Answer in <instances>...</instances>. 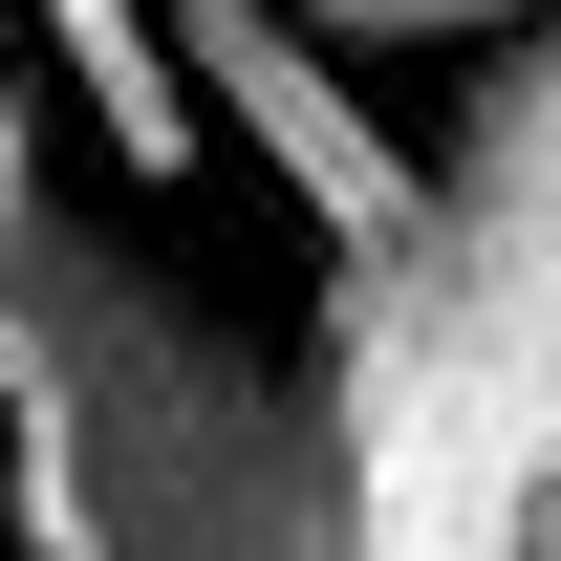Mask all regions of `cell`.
I'll return each mask as SVG.
<instances>
[{
    "label": "cell",
    "instance_id": "7a4b0ae2",
    "mask_svg": "<svg viewBox=\"0 0 561 561\" xmlns=\"http://www.w3.org/2000/svg\"><path fill=\"white\" fill-rule=\"evenodd\" d=\"M151 22H173V66H195V130L238 151V173H260V195L302 216L346 280H411L432 238H454L432 151L367 108V66H324V44H302V0H151Z\"/></svg>",
    "mask_w": 561,
    "mask_h": 561
},
{
    "label": "cell",
    "instance_id": "6da1fadb",
    "mask_svg": "<svg viewBox=\"0 0 561 561\" xmlns=\"http://www.w3.org/2000/svg\"><path fill=\"white\" fill-rule=\"evenodd\" d=\"M367 454L280 389L238 302L87 216L66 130L0 87V561H346Z\"/></svg>",
    "mask_w": 561,
    "mask_h": 561
},
{
    "label": "cell",
    "instance_id": "8992f818",
    "mask_svg": "<svg viewBox=\"0 0 561 561\" xmlns=\"http://www.w3.org/2000/svg\"><path fill=\"white\" fill-rule=\"evenodd\" d=\"M22 22H44V0H0V44H22Z\"/></svg>",
    "mask_w": 561,
    "mask_h": 561
},
{
    "label": "cell",
    "instance_id": "3957f363",
    "mask_svg": "<svg viewBox=\"0 0 561 561\" xmlns=\"http://www.w3.org/2000/svg\"><path fill=\"white\" fill-rule=\"evenodd\" d=\"M44 44H66V108H87V151L108 173H195V66H173V22L151 0H44Z\"/></svg>",
    "mask_w": 561,
    "mask_h": 561
},
{
    "label": "cell",
    "instance_id": "5b68a950",
    "mask_svg": "<svg viewBox=\"0 0 561 561\" xmlns=\"http://www.w3.org/2000/svg\"><path fill=\"white\" fill-rule=\"evenodd\" d=\"M518 561H561V454H540V476H518Z\"/></svg>",
    "mask_w": 561,
    "mask_h": 561
},
{
    "label": "cell",
    "instance_id": "277c9868",
    "mask_svg": "<svg viewBox=\"0 0 561 561\" xmlns=\"http://www.w3.org/2000/svg\"><path fill=\"white\" fill-rule=\"evenodd\" d=\"M324 66H496V44H561V0H302Z\"/></svg>",
    "mask_w": 561,
    "mask_h": 561
}]
</instances>
